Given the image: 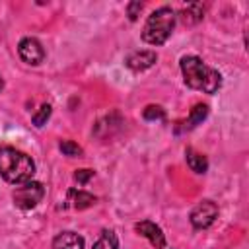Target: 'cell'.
Returning a JSON list of instances; mask_svg holds the SVG:
<instances>
[{"label": "cell", "mask_w": 249, "mask_h": 249, "mask_svg": "<svg viewBox=\"0 0 249 249\" xmlns=\"http://www.w3.org/2000/svg\"><path fill=\"white\" fill-rule=\"evenodd\" d=\"M45 196V187L39 183V181H27L23 185H18L12 198H14V204L21 210H31L35 208Z\"/></svg>", "instance_id": "cell-4"}, {"label": "cell", "mask_w": 249, "mask_h": 249, "mask_svg": "<svg viewBox=\"0 0 249 249\" xmlns=\"http://www.w3.org/2000/svg\"><path fill=\"white\" fill-rule=\"evenodd\" d=\"M206 115H208V107H206V105H202V103L195 105V107L191 109L189 119H187L185 124H183V130H191V128H195L196 124H200V123L206 119Z\"/></svg>", "instance_id": "cell-12"}, {"label": "cell", "mask_w": 249, "mask_h": 249, "mask_svg": "<svg viewBox=\"0 0 249 249\" xmlns=\"http://www.w3.org/2000/svg\"><path fill=\"white\" fill-rule=\"evenodd\" d=\"M18 53H19V58L31 66L41 64L45 58V49L35 37H23L18 45Z\"/></svg>", "instance_id": "cell-6"}, {"label": "cell", "mask_w": 249, "mask_h": 249, "mask_svg": "<svg viewBox=\"0 0 249 249\" xmlns=\"http://www.w3.org/2000/svg\"><path fill=\"white\" fill-rule=\"evenodd\" d=\"M134 230H136L140 235H144L156 249L165 247V235H163L161 228L156 226L154 222H150V220H142V222H138V224L134 226Z\"/></svg>", "instance_id": "cell-8"}, {"label": "cell", "mask_w": 249, "mask_h": 249, "mask_svg": "<svg viewBox=\"0 0 249 249\" xmlns=\"http://www.w3.org/2000/svg\"><path fill=\"white\" fill-rule=\"evenodd\" d=\"M54 249H84V237L74 231H62L53 241Z\"/></svg>", "instance_id": "cell-9"}, {"label": "cell", "mask_w": 249, "mask_h": 249, "mask_svg": "<svg viewBox=\"0 0 249 249\" xmlns=\"http://www.w3.org/2000/svg\"><path fill=\"white\" fill-rule=\"evenodd\" d=\"M91 249H119L117 235H115L113 231L105 230V231L99 235V239L93 243V247H91Z\"/></svg>", "instance_id": "cell-14"}, {"label": "cell", "mask_w": 249, "mask_h": 249, "mask_svg": "<svg viewBox=\"0 0 249 249\" xmlns=\"http://www.w3.org/2000/svg\"><path fill=\"white\" fill-rule=\"evenodd\" d=\"M156 60H158V54L154 51H136L126 56L124 64L132 72H142V70H148L150 66H154Z\"/></svg>", "instance_id": "cell-7"}, {"label": "cell", "mask_w": 249, "mask_h": 249, "mask_svg": "<svg viewBox=\"0 0 249 249\" xmlns=\"http://www.w3.org/2000/svg\"><path fill=\"white\" fill-rule=\"evenodd\" d=\"M165 117V113H163V109L161 107H158V105H150V107H146L144 109V119L146 121H161Z\"/></svg>", "instance_id": "cell-16"}, {"label": "cell", "mask_w": 249, "mask_h": 249, "mask_svg": "<svg viewBox=\"0 0 249 249\" xmlns=\"http://www.w3.org/2000/svg\"><path fill=\"white\" fill-rule=\"evenodd\" d=\"M49 117H51V105H43V107L39 109V113H35V115H33V119H31V121H33V124H35V126H43V124L47 123V119H49Z\"/></svg>", "instance_id": "cell-17"}, {"label": "cell", "mask_w": 249, "mask_h": 249, "mask_svg": "<svg viewBox=\"0 0 249 249\" xmlns=\"http://www.w3.org/2000/svg\"><path fill=\"white\" fill-rule=\"evenodd\" d=\"M66 202H70L74 208L78 210H84L88 206H91L95 202V196L86 193V191H78V189H70L68 191V196H66Z\"/></svg>", "instance_id": "cell-10"}, {"label": "cell", "mask_w": 249, "mask_h": 249, "mask_svg": "<svg viewBox=\"0 0 249 249\" xmlns=\"http://www.w3.org/2000/svg\"><path fill=\"white\" fill-rule=\"evenodd\" d=\"M2 88H4V82H2V78H0V89H2Z\"/></svg>", "instance_id": "cell-20"}, {"label": "cell", "mask_w": 249, "mask_h": 249, "mask_svg": "<svg viewBox=\"0 0 249 249\" xmlns=\"http://www.w3.org/2000/svg\"><path fill=\"white\" fill-rule=\"evenodd\" d=\"M218 216V206L212 202V200H202L198 202L193 212H191V224L195 230H206L208 226H212V222L216 220Z\"/></svg>", "instance_id": "cell-5"}, {"label": "cell", "mask_w": 249, "mask_h": 249, "mask_svg": "<svg viewBox=\"0 0 249 249\" xmlns=\"http://www.w3.org/2000/svg\"><path fill=\"white\" fill-rule=\"evenodd\" d=\"M91 177H93V171H91V169H78V171L74 173V179H76L78 183H88Z\"/></svg>", "instance_id": "cell-19"}, {"label": "cell", "mask_w": 249, "mask_h": 249, "mask_svg": "<svg viewBox=\"0 0 249 249\" xmlns=\"http://www.w3.org/2000/svg\"><path fill=\"white\" fill-rule=\"evenodd\" d=\"M202 14H204L202 4H189L187 8L181 10V19L183 23H196L202 19Z\"/></svg>", "instance_id": "cell-13"}, {"label": "cell", "mask_w": 249, "mask_h": 249, "mask_svg": "<svg viewBox=\"0 0 249 249\" xmlns=\"http://www.w3.org/2000/svg\"><path fill=\"white\" fill-rule=\"evenodd\" d=\"M58 148H60V152H62L64 156H80V154H82V148H80L76 142H72V140H62V142L58 144Z\"/></svg>", "instance_id": "cell-15"}, {"label": "cell", "mask_w": 249, "mask_h": 249, "mask_svg": "<svg viewBox=\"0 0 249 249\" xmlns=\"http://www.w3.org/2000/svg\"><path fill=\"white\" fill-rule=\"evenodd\" d=\"M185 158H187L189 167H191L195 173H206L208 161H206V158H204L202 154H198V152L193 150V148H187V150H185Z\"/></svg>", "instance_id": "cell-11"}, {"label": "cell", "mask_w": 249, "mask_h": 249, "mask_svg": "<svg viewBox=\"0 0 249 249\" xmlns=\"http://www.w3.org/2000/svg\"><path fill=\"white\" fill-rule=\"evenodd\" d=\"M181 72H183V80L189 88L198 89L202 93H216L222 86V76L218 70L210 68L206 62H202V58L195 56V54H187L181 58Z\"/></svg>", "instance_id": "cell-1"}, {"label": "cell", "mask_w": 249, "mask_h": 249, "mask_svg": "<svg viewBox=\"0 0 249 249\" xmlns=\"http://www.w3.org/2000/svg\"><path fill=\"white\" fill-rule=\"evenodd\" d=\"M161 249H167V247H161Z\"/></svg>", "instance_id": "cell-21"}, {"label": "cell", "mask_w": 249, "mask_h": 249, "mask_svg": "<svg viewBox=\"0 0 249 249\" xmlns=\"http://www.w3.org/2000/svg\"><path fill=\"white\" fill-rule=\"evenodd\" d=\"M175 12L167 6H161L158 10H154L146 23H144V29H142V39L148 43V45H163L169 35L173 33V27H175Z\"/></svg>", "instance_id": "cell-3"}, {"label": "cell", "mask_w": 249, "mask_h": 249, "mask_svg": "<svg viewBox=\"0 0 249 249\" xmlns=\"http://www.w3.org/2000/svg\"><path fill=\"white\" fill-rule=\"evenodd\" d=\"M140 10H142V2H130V4L126 6V12H128V19H130V21H134V19L138 18Z\"/></svg>", "instance_id": "cell-18"}, {"label": "cell", "mask_w": 249, "mask_h": 249, "mask_svg": "<svg viewBox=\"0 0 249 249\" xmlns=\"http://www.w3.org/2000/svg\"><path fill=\"white\" fill-rule=\"evenodd\" d=\"M0 175L12 185H23L33 179L35 163L25 152L12 146H0Z\"/></svg>", "instance_id": "cell-2"}]
</instances>
